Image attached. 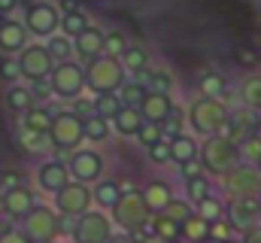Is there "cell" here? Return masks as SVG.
<instances>
[{
	"label": "cell",
	"mask_w": 261,
	"mask_h": 243,
	"mask_svg": "<svg viewBox=\"0 0 261 243\" xmlns=\"http://www.w3.org/2000/svg\"><path fill=\"white\" fill-rule=\"evenodd\" d=\"M197 161H200V167H203L206 177L222 180L228 171H234V167L240 164V146H237L231 137H225V134L203 137V140H200Z\"/></svg>",
	"instance_id": "cell-1"
},
{
	"label": "cell",
	"mask_w": 261,
	"mask_h": 243,
	"mask_svg": "<svg viewBox=\"0 0 261 243\" xmlns=\"http://www.w3.org/2000/svg\"><path fill=\"white\" fill-rule=\"evenodd\" d=\"M189 121L197 137H216L228 128L231 107H228V101H219V98H197L189 107Z\"/></svg>",
	"instance_id": "cell-2"
},
{
	"label": "cell",
	"mask_w": 261,
	"mask_h": 243,
	"mask_svg": "<svg viewBox=\"0 0 261 243\" xmlns=\"http://www.w3.org/2000/svg\"><path fill=\"white\" fill-rule=\"evenodd\" d=\"M110 216H113V222H116L119 231L140 234V231H146V228L152 225V216H155V213H152L149 204L143 201L140 188H130V191H125V195L119 198V204L110 210Z\"/></svg>",
	"instance_id": "cell-3"
},
{
	"label": "cell",
	"mask_w": 261,
	"mask_h": 243,
	"mask_svg": "<svg viewBox=\"0 0 261 243\" xmlns=\"http://www.w3.org/2000/svg\"><path fill=\"white\" fill-rule=\"evenodd\" d=\"M125 79H128V73H125L122 61L113 55H97V58L85 61V82H88V91H94V94L119 91Z\"/></svg>",
	"instance_id": "cell-4"
},
{
	"label": "cell",
	"mask_w": 261,
	"mask_h": 243,
	"mask_svg": "<svg viewBox=\"0 0 261 243\" xmlns=\"http://www.w3.org/2000/svg\"><path fill=\"white\" fill-rule=\"evenodd\" d=\"M49 143L58 152H73L85 143V116H79L76 110H61L52 116L49 125Z\"/></svg>",
	"instance_id": "cell-5"
},
{
	"label": "cell",
	"mask_w": 261,
	"mask_h": 243,
	"mask_svg": "<svg viewBox=\"0 0 261 243\" xmlns=\"http://www.w3.org/2000/svg\"><path fill=\"white\" fill-rule=\"evenodd\" d=\"M113 234H116V222L110 210L91 207L88 213L73 219V243H110Z\"/></svg>",
	"instance_id": "cell-6"
},
{
	"label": "cell",
	"mask_w": 261,
	"mask_h": 243,
	"mask_svg": "<svg viewBox=\"0 0 261 243\" xmlns=\"http://www.w3.org/2000/svg\"><path fill=\"white\" fill-rule=\"evenodd\" d=\"M67 171H70V180L94 185L97 180L107 177V158L94 146H79L67 155Z\"/></svg>",
	"instance_id": "cell-7"
},
{
	"label": "cell",
	"mask_w": 261,
	"mask_h": 243,
	"mask_svg": "<svg viewBox=\"0 0 261 243\" xmlns=\"http://www.w3.org/2000/svg\"><path fill=\"white\" fill-rule=\"evenodd\" d=\"M49 85H52L55 98H64V101L79 98L88 88V82H85V64H79V61H73V58L58 61L52 67V73H49Z\"/></svg>",
	"instance_id": "cell-8"
},
{
	"label": "cell",
	"mask_w": 261,
	"mask_h": 243,
	"mask_svg": "<svg viewBox=\"0 0 261 243\" xmlns=\"http://www.w3.org/2000/svg\"><path fill=\"white\" fill-rule=\"evenodd\" d=\"M219 191L225 198H261V167L240 161L219 180Z\"/></svg>",
	"instance_id": "cell-9"
},
{
	"label": "cell",
	"mask_w": 261,
	"mask_h": 243,
	"mask_svg": "<svg viewBox=\"0 0 261 243\" xmlns=\"http://www.w3.org/2000/svg\"><path fill=\"white\" fill-rule=\"evenodd\" d=\"M24 28L31 37L37 40H49L52 34H58L61 28V9L52 3V0H34L28 9H24Z\"/></svg>",
	"instance_id": "cell-10"
},
{
	"label": "cell",
	"mask_w": 261,
	"mask_h": 243,
	"mask_svg": "<svg viewBox=\"0 0 261 243\" xmlns=\"http://www.w3.org/2000/svg\"><path fill=\"white\" fill-rule=\"evenodd\" d=\"M21 231L34 243H55L58 231H61V213L52 210V207H46V204H37L21 219Z\"/></svg>",
	"instance_id": "cell-11"
},
{
	"label": "cell",
	"mask_w": 261,
	"mask_h": 243,
	"mask_svg": "<svg viewBox=\"0 0 261 243\" xmlns=\"http://www.w3.org/2000/svg\"><path fill=\"white\" fill-rule=\"evenodd\" d=\"M18 64H21V79L40 82V79H49V73H52V67H55L58 61L49 52L46 40H40V43H28V46L18 52Z\"/></svg>",
	"instance_id": "cell-12"
},
{
	"label": "cell",
	"mask_w": 261,
	"mask_h": 243,
	"mask_svg": "<svg viewBox=\"0 0 261 243\" xmlns=\"http://www.w3.org/2000/svg\"><path fill=\"white\" fill-rule=\"evenodd\" d=\"M94 207V195H91V185H85V182H76L70 180L55 195V210L64 216V219H79L82 213H88Z\"/></svg>",
	"instance_id": "cell-13"
},
{
	"label": "cell",
	"mask_w": 261,
	"mask_h": 243,
	"mask_svg": "<svg viewBox=\"0 0 261 243\" xmlns=\"http://www.w3.org/2000/svg\"><path fill=\"white\" fill-rule=\"evenodd\" d=\"M34 180H37V188H40V191H46V195L55 198L67 182H70L67 161H61V158H46V161H40L37 171H34Z\"/></svg>",
	"instance_id": "cell-14"
},
{
	"label": "cell",
	"mask_w": 261,
	"mask_h": 243,
	"mask_svg": "<svg viewBox=\"0 0 261 243\" xmlns=\"http://www.w3.org/2000/svg\"><path fill=\"white\" fill-rule=\"evenodd\" d=\"M228 219L237 231L261 225V198H228Z\"/></svg>",
	"instance_id": "cell-15"
},
{
	"label": "cell",
	"mask_w": 261,
	"mask_h": 243,
	"mask_svg": "<svg viewBox=\"0 0 261 243\" xmlns=\"http://www.w3.org/2000/svg\"><path fill=\"white\" fill-rule=\"evenodd\" d=\"M3 198H6V216L9 219H24L34 207H37V195H34V188L31 185H24V182H18V185H12V188H6L3 191Z\"/></svg>",
	"instance_id": "cell-16"
},
{
	"label": "cell",
	"mask_w": 261,
	"mask_h": 243,
	"mask_svg": "<svg viewBox=\"0 0 261 243\" xmlns=\"http://www.w3.org/2000/svg\"><path fill=\"white\" fill-rule=\"evenodd\" d=\"M140 195H143V201L149 204L152 213H164V207L176 198V188H173V182H167L164 177H155V180L143 182Z\"/></svg>",
	"instance_id": "cell-17"
},
{
	"label": "cell",
	"mask_w": 261,
	"mask_h": 243,
	"mask_svg": "<svg viewBox=\"0 0 261 243\" xmlns=\"http://www.w3.org/2000/svg\"><path fill=\"white\" fill-rule=\"evenodd\" d=\"M28 28L24 21H15L12 15L0 21V52L3 55H18L24 46H28Z\"/></svg>",
	"instance_id": "cell-18"
},
{
	"label": "cell",
	"mask_w": 261,
	"mask_h": 243,
	"mask_svg": "<svg viewBox=\"0 0 261 243\" xmlns=\"http://www.w3.org/2000/svg\"><path fill=\"white\" fill-rule=\"evenodd\" d=\"M167 140H170V164H176V167H186L189 161H197L200 140H197L195 134L182 131V134H173V137H167Z\"/></svg>",
	"instance_id": "cell-19"
},
{
	"label": "cell",
	"mask_w": 261,
	"mask_h": 243,
	"mask_svg": "<svg viewBox=\"0 0 261 243\" xmlns=\"http://www.w3.org/2000/svg\"><path fill=\"white\" fill-rule=\"evenodd\" d=\"M173 110V98L170 94H158V91H146V98L140 101V113L146 121H155V125H164L167 116Z\"/></svg>",
	"instance_id": "cell-20"
},
{
	"label": "cell",
	"mask_w": 261,
	"mask_h": 243,
	"mask_svg": "<svg viewBox=\"0 0 261 243\" xmlns=\"http://www.w3.org/2000/svg\"><path fill=\"white\" fill-rule=\"evenodd\" d=\"M73 52L82 61H91L97 55H103V31L97 25H88L79 37H73Z\"/></svg>",
	"instance_id": "cell-21"
},
{
	"label": "cell",
	"mask_w": 261,
	"mask_h": 243,
	"mask_svg": "<svg viewBox=\"0 0 261 243\" xmlns=\"http://www.w3.org/2000/svg\"><path fill=\"white\" fill-rule=\"evenodd\" d=\"M3 104H6V110H9V113L24 116L31 107H37V94H34V88H31V85H24V82H12V85H6Z\"/></svg>",
	"instance_id": "cell-22"
},
{
	"label": "cell",
	"mask_w": 261,
	"mask_h": 243,
	"mask_svg": "<svg viewBox=\"0 0 261 243\" xmlns=\"http://www.w3.org/2000/svg\"><path fill=\"white\" fill-rule=\"evenodd\" d=\"M197 94H200V98H219V101H225V98L231 94V82H228L225 73L206 70V73L197 76Z\"/></svg>",
	"instance_id": "cell-23"
},
{
	"label": "cell",
	"mask_w": 261,
	"mask_h": 243,
	"mask_svg": "<svg viewBox=\"0 0 261 243\" xmlns=\"http://www.w3.org/2000/svg\"><path fill=\"white\" fill-rule=\"evenodd\" d=\"M88 25H91V18H88V12H85L79 3H64V12H61V28H58L64 37H70V40H73V37H79Z\"/></svg>",
	"instance_id": "cell-24"
},
{
	"label": "cell",
	"mask_w": 261,
	"mask_h": 243,
	"mask_svg": "<svg viewBox=\"0 0 261 243\" xmlns=\"http://www.w3.org/2000/svg\"><path fill=\"white\" fill-rule=\"evenodd\" d=\"M91 195H94V207H100V210H113V207L119 204V198L125 195V188H122V182L119 180L103 177V180H97L94 185H91Z\"/></svg>",
	"instance_id": "cell-25"
},
{
	"label": "cell",
	"mask_w": 261,
	"mask_h": 243,
	"mask_svg": "<svg viewBox=\"0 0 261 243\" xmlns=\"http://www.w3.org/2000/svg\"><path fill=\"white\" fill-rule=\"evenodd\" d=\"M113 131L116 134H122V137H137L140 134V128H143V113H140V107H130V104H125L116 116H113Z\"/></svg>",
	"instance_id": "cell-26"
},
{
	"label": "cell",
	"mask_w": 261,
	"mask_h": 243,
	"mask_svg": "<svg viewBox=\"0 0 261 243\" xmlns=\"http://www.w3.org/2000/svg\"><path fill=\"white\" fill-rule=\"evenodd\" d=\"M122 67H125V73H128V76H134V79H137V76H143V73H146V70H149V64H152V58H149V49H146V46H140V43H130L128 49H125V52H122Z\"/></svg>",
	"instance_id": "cell-27"
},
{
	"label": "cell",
	"mask_w": 261,
	"mask_h": 243,
	"mask_svg": "<svg viewBox=\"0 0 261 243\" xmlns=\"http://www.w3.org/2000/svg\"><path fill=\"white\" fill-rule=\"evenodd\" d=\"M137 79L146 85V91L173 94V73H170L167 67H155V64H149V70H146L143 76H137Z\"/></svg>",
	"instance_id": "cell-28"
},
{
	"label": "cell",
	"mask_w": 261,
	"mask_h": 243,
	"mask_svg": "<svg viewBox=\"0 0 261 243\" xmlns=\"http://www.w3.org/2000/svg\"><path fill=\"white\" fill-rule=\"evenodd\" d=\"M182 195L197 204V201H203L206 195H213V177H206L203 171H197V174H189V177H182Z\"/></svg>",
	"instance_id": "cell-29"
},
{
	"label": "cell",
	"mask_w": 261,
	"mask_h": 243,
	"mask_svg": "<svg viewBox=\"0 0 261 243\" xmlns=\"http://www.w3.org/2000/svg\"><path fill=\"white\" fill-rule=\"evenodd\" d=\"M210 237V222L200 216V213H192L186 222H179V240L186 243H203Z\"/></svg>",
	"instance_id": "cell-30"
},
{
	"label": "cell",
	"mask_w": 261,
	"mask_h": 243,
	"mask_svg": "<svg viewBox=\"0 0 261 243\" xmlns=\"http://www.w3.org/2000/svg\"><path fill=\"white\" fill-rule=\"evenodd\" d=\"M195 213H200L206 222H216V219H225L228 216V198L225 195H206L203 201H197L195 204Z\"/></svg>",
	"instance_id": "cell-31"
},
{
	"label": "cell",
	"mask_w": 261,
	"mask_h": 243,
	"mask_svg": "<svg viewBox=\"0 0 261 243\" xmlns=\"http://www.w3.org/2000/svg\"><path fill=\"white\" fill-rule=\"evenodd\" d=\"M116 131H113V121L103 119V116H85V140L94 146V143H107L110 137H113Z\"/></svg>",
	"instance_id": "cell-32"
},
{
	"label": "cell",
	"mask_w": 261,
	"mask_h": 243,
	"mask_svg": "<svg viewBox=\"0 0 261 243\" xmlns=\"http://www.w3.org/2000/svg\"><path fill=\"white\" fill-rule=\"evenodd\" d=\"M240 104L261 113V76L258 73H252V76H246L240 82Z\"/></svg>",
	"instance_id": "cell-33"
},
{
	"label": "cell",
	"mask_w": 261,
	"mask_h": 243,
	"mask_svg": "<svg viewBox=\"0 0 261 243\" xmlns=\"http://www.w3.org/2000/svg\"><path fill=\"white\" fill-rule=\"evenodd\" d=\"M52 116L55 113H49L46 107H31L24 116H21V128H28V131H37V134H49V125H52Z\"/></svg>",
	"instance_id": "cell-34"
},
{
	"label": "cell",
	"mask_w": 261,
	"mask_h": 243,
	"mask_svg": "<svg viewBox=\"0 0 261 243\" xmlns=\"http://www.w3.org/2000/svg\"><path fill=\"white\" fill-rule=\"evenodd\" d=\"M122 98L119 91H107V94H94V116H103V119H113L119 110H122Z\"/></svg>",
	"instance_id": "cell-35"
},
{
	"label": "cell",
	"mask_w": 261,
	"mask_h": 243,
	"mask_svg": "<svg viewBox=\"0 0 261 243\" xmlns=\"http://www.w3.org/2000/svg\"><path fill=\"white\" fill-rule=\"evenodd\" d=\"M152 231H155L158 237H164L167 243L179 240V222L170 219V216H164V213H155V216H152Z\"/></svg>",
	"instance_id": "cell-36"
},
{
	"label": "cell",
	"mask_w": 261,
	"mask_h": 243,
	"mask_svg": "<svg viewBox=\"0 0 261 243\" xmlns=\"http://www.w3.org/2000/svg\"><path fill=\"white\" fill-rule=\"evenodd\" d=\"M237 146H240V161H246V164H261V131L249 134V137L240 140Z\"/></svg>",
	"instance_id": "cell-37"
},
{
	"label": "cell",
	"mask_w": 261,
	"mask_h": 243,
	"mask_svg": "<svg viewBox=\"0 0 261 243\" xmlns=\"http://www.w3.org/2000/svg\"><path fill=\"white\" fill-rule=\"evenodd\" d=\"M130 46V40L122 31H103V55H113V58H122V52Z\"/></svg>",
	"instance_id": "cell-38"
},
{
	"label": "cell",
	"mask_w": 261,
	"mask_h": 243,
	"mask_svg": "<svg viewBox=\"0 0 261 243\" xmlns=\"http://www.w3.org/2000/svg\"><path fill=\"white\" fill-rule=\"evenodd\" d=\"M119 98H122V104H130V107H140V101L146 98V85H143L140 79H134V76H128V79L122 82V88H119Z\"/></svg>",
	"instance_id": "cell-39"
},
{
	"label": "cell",
	"mask_w": 261,
	"mask_h": 243,
	"mask_svg": "<svg viewBox=\"0 0 261 243\" xmlns=\"http://www.w3.org/2000/svg\"><path fill=\"white\" fill-rule=\"evenodd\" d=\"M18 143H21L28 152H43V149H52L49 134H37V131H28V128H21V131H18Z\"/></svg>",
	"instance_id": "cell-40"
},
{
	"label": "cell",
	"mask_w": 261,
	"mask_h": 243,
	"mask_svg": "<svg viewBox=\"0 0 261 243\" xmlns=\"http://www.w3.org/2000/svg\"><path fill=\"white\" fill-rule=\"evenodd\" d=\"M192 213H195V204H192L186 195H176V198L164 207V216H170V219H176V222H186Z\"/></svg>",
	"instance_id": "cell-41"
},
{
	"label": "cell",
	"mask_w": 261,
	"mask_h": 243,
	"mask_svg": "<svg viewBox=\"0 0 261 243\" xmlns=\"http://www.w3.org/2000/svg\"><path fill=\"white\" fill-rule=\"evenodd\" d=\"M0 79H3L6 85L21 82V64H18V55H0Z\"/></svg>",
	"instance_id": "cell-42"
},
{
	"label": "cell",
	"mask_w": 261,
	"mask_h": 243,
	"mask_svg": "<svg viewBox=\"0 0 261 243\" xmlns=\"http://www.w3.org/2000/svg\"><path fill=\"white\" fill-rule=\"evenodd\" d=\"M46 46H49V52L55 55V61H67V58H70V52H73V40L64 37L61 31H58V34H52V37L46 40Z\"/></svg>",
	"instance_id": "cell-43"
},
{
	"label": "cell",
	"mask_w": 261,
	"mask_h": 243,
	"mask_svg": "<svg viewBox=\"0 0 261 243\" xmlns=\"http://www.w3.org/2000/svg\"><path fill=\"white\" fill-rule=\"evenodd\" d=\"M146 158H149V164H155V167H167V164H170V140L164 137V140H158L155 146H149V149H146Z\"/></svg>",
	"instance_id": "cell-44"
},
{
	"label": "cell",
	"mask_w": 261,
	"mask_h": 243,
	"mask_svg": "<svg viewBox=\"0 0 261 243\" xmlns=\"http://www.w3.org/2000/svg\"><path fill=\"white\" fill-rule=\"evenodd\" d=\"M158 140H164V128L155 125V121H143V128H140V134H137V143H140L143 149H149V146H155Z\"/></svg>",
	"instance_id": "cell-45"
},
{
	"label": "cell",
	"mask_w": 261,
	"mask_h": 243,
	"mask_svg": "<svg viewBox=\"0 0 261 243\" xmlns=\"http://www.w3.org/2000/svg\"><path fill=\"white\" fill-rule=\"evenodd\" d=\"M210 237H213V240L228 243V240H234V237H237V228H234V225H231V219L225 216V219L210 222Z\"/></svg>",
	"instance_id": "cell-46"
},
{
	"label": "cell",
	"mask_w": 261,
	"mask_h": 243,
	"mask_svg": "<svg viewBox=\"0 0 261 243\" xmlns=\"http://www.w3.org/2000/svg\"><path fill=\"white\" fill-rule=\"evenodd\" d=\"M182 121H186V113H182L179 107H173V110H170V116H167V121L161 125V128H164V137L182 134V131H186V128H182Z\"/></svg>",
	"instance_id": "cell-47"
},
{
	"label": "cell",
	"mask_w": 261,
	"mask_h": 243,
	"mask_svg": "<svg viewBox=\"0 0 261 243\" xmlns=\"http://www.w3.org/2000/svg\"><path fill=\"white\" fill-rule=\"evenodd\" d=\"M0 243H34V240L21 231V225H6L0 231Z\"/></svg>",
	"instance_id": "cell-48"
},
{
	"label": "cell",
	"mask_w": 261,
	"mask_h": 243,
	"mask_svg": "<svg viewBox=\"0 0 261 243\" xmlns=\"http://www.w3.org/2000/svg\"><path fill=\"white\" fill-rule=\"evenodd\" d=\"M110 243H137V234H130V231H119V228H116V234L110 237Z\"/></svg>",
	"instance_id": "cell-49"
},
{
	"label": "cell",
	"mask_w": 261,
	"mask_h": 243,
	"mask_svg": "<svg viewBox=\"0 0 261 243\" xmlns=\"http://www.w3.org/2000/svg\"><path fill=\"white\" fill-rule=\"evenodd\" d=\"M15 9H18V0H0V15L3 18H9Z\"/></svg>",
	"instance_id": "cell-50"
},
{
	"label": "cell",
	"mask_w": 261,
	"mask_h": 243,
	"mask_svg": "<svg viewBox=\"0 0 261 243\" xmlns=\"http://www.w3.org/2000/svg\"><path fill=\"white\" fill-rule=\"evenodd\" d=\"M137 243H167V240H164V237H158V234L152 231V225H149V234H146V237H140Z\"/></svg>",
	"instance_id": "cell-51"
},
{
	"label": "cell",
	"mask_w": 261,
	"mask_h": 243,
	"mask_svg": "<svg viewBox=\"0 0 261 243\" xmlns=\"http://www.w3.org/2000/svg\"><path fill=\"white\" fill-rule=\"evenodd\" d=\"M0 219H6V198H3V191H0Z\"/></svg>",
	"instance_id": "cell-52"
},
{
	"label": "cell",
	"mask_w": 261,
	"mask_h": 243,
	"mask_svg": "<svg viewBox=\"0 0 261 243\" xmlns=\"http://www.w3.org/2000/svg\"><path fill=\"white\" fill-rule=\"evenodd\" d=\"M240 61H243V64H252V61H255V55H252V52H243V55H240Z\"/></svg>",
	"instance_id": "cell-53"
},
{
	"label": "cell",
	"mask_w": 261,
	"mask_h": 243,
	"mask_svg": "<svg viewBox=\"0 0 261 243\" xmlns=\"http://www.w3.org/2000/svg\"><path fill=\"white\" fill-rule=\"evenodd\" d=\"M203 243H222V240H213V237H206V240H203Z\"/></svg>",
	"instance_id": "cell-54"
},
{
	"label": "cell",
	"mask_w": 261,
	"mask_h": 243,
	"mask_svg": "<svg viewBox=\"0 0 261 243\" xmlns=\"http://www.w3.org/2000/svg\"><path fill=\"white\" fill-rule=\"evenodd\" d=\"M228 243H240V240H237V237H234V240H228Z\"/></svg>",
	"instance_id": "cell-55"
},
{
	"label": "cell",
	"mask_w": 261,
	"mask_h": 243,
	"mask_svg": "<svg viewBox=\"0 0 261 243\" xmlns=\"http://www.w3.org/2000/svg\"><path fill=\"white\" fill-rule=\"evenodd\" d=\"M173 243H186V240H173Z\"/></svg>",
	"instance_id": "cell-56"
},
{
	"label": "cell",
	"mask_w": 261,
	"mask_h": 243,
	"mask_svg": "<svg viewBox=\"0 0 261 243\" xmlns=\"http://www.w3.org/2000/svg\"><path fill=\"white\" fill-rule=\"evenodd\" d=\"M258 167H261V164H258Z\"/></svg>",
	"instance_id": "cell-57"
}]
</instances>
